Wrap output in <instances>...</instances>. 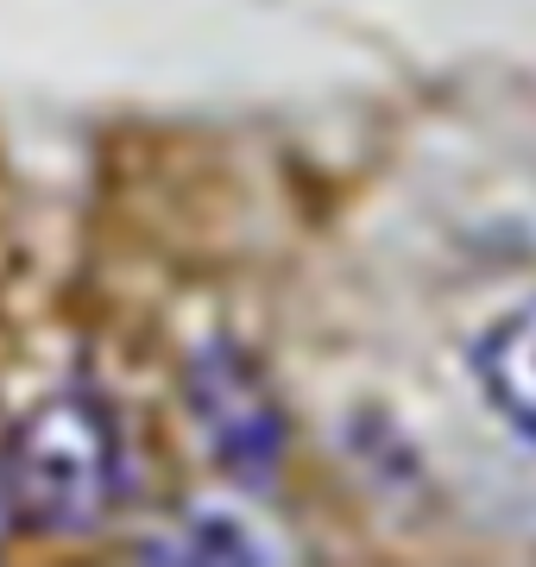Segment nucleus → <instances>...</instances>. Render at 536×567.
<instances>
[{
	"label": "nucleus",
	"instance_id": "nucleus-5",
	"mask_svg": "<svg viewBox=\"0 0 536 567\" xmlns=\"http://www.w3.org/2000/svg\"><path fill=\"white\" fill-rule=\"evenodd\" d=\"M13 529H20V524H13V505H7V486H0V543H7Z\"/></svg>",
	"mask_w": 536,
	"mask_h": 567
},
{
	"label": "nucleus",
	"instance_id": "nucleus-3",
	"mask_svg": "<svg viewBox=\"0 0 536 567\" xmlns=\"http://www.w3.org/2000/svg\"><path fill=\"white\" fill-rule=\"evenodd\" d=\"M474 372H480L486 404H493L517 435L536 442V303H524L517 316H505V322L480 341Z\"/></svg>",
	"mask_w": 536,
	"mask_h": 567
},
{
	"label": "nucleus",
	"instance_id": "nucleus-4",
	"mask_svg": "<svg viewBox=\"0 0 536 567\" xmlns=\"http://www.w3.org/2000/svg\"><path fill=\"white\" fill-rule=\"evenodd\" d=\"M140 555L152 561H215V567H240V561H278V543L259 536L252 524L227 517V511H203L189 517L177 536H158V543H140Z\"/></svg>",
	"mask_w": 536,
	"mask_h": 567
},
{
	"label": "nucleus",
	"instance_id": "nucleus-2",
	"mask_svg": "<svg viewBox=\"0 0 536 567\" xmlns=\"http://www.w3.org/2000/svg\"><path fill=\"white\" fill-rule=\"evenodd\" d=\"M189 423L203 429L208 454L240 480V486H271L285 466V410L271 379L240 347H203L184 365Z\"/></svg>",
	"mask_w": 536,
	"mask_h": 567
},
{
	"label": "nucleus",
	"instance_id": "nucleus-1",
	"mask_svg": "<svg viewBox=\"0 0 536 567\" xmlns=\"http://www.w3.org/2000/svg\"><path fill=\"white\" fill-rule=\"evenodd\" d=\"M0 486L32 536H83L121 498V429L89 391H58L0 442Z\"/></svg>",
	"mask_w": 536,
	"mask_h": 567
}]
</instances>
